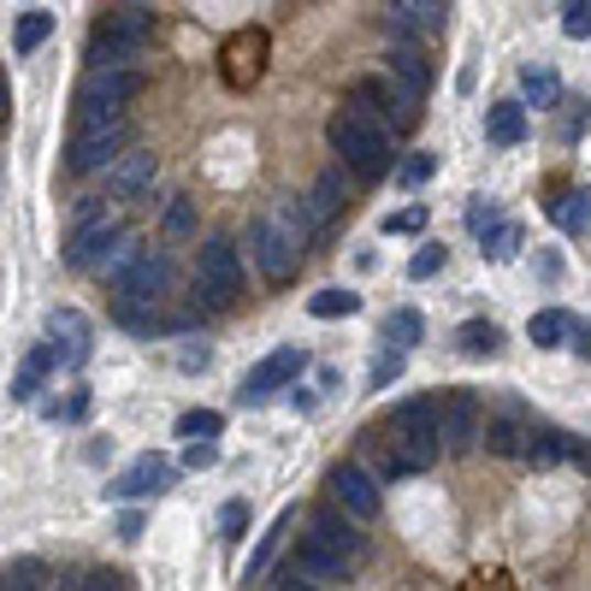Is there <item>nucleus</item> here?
I'll return each mask as SVG.
<instances>
[{
    "label": "nucleus",
    "mask_w": 591,
    "mask_h": 591,
    "mask_svg": "<svg viewBox=\"0 0 591 591\" xmlns=\"http://www.w3.org/2000/svg\"><path fill=\"white\" fill-rule=\"evenodd\" d=\"M119 538H124V545H136V538H142V515H136V508H124V515H119Z\"/></svg>",
    "instance_id": "09e8293b"
},
{
    "label": "nucleus",
    "mask_w": 591,
    "mask_h": 591,
    "mask_svg": "<svg viewBox=\"0 0 591 591\" xmlns=\"http://www.w3.org/2000/svg\"><path fill=\"white\" fill-rule=\"evenodd\" d=\"M349 101H355L366 119H379V124L391 119V131H408V124L420 119V101H426V95H414L396 72H385V77H366V84H355Z\"/></svg>",
    "instance_id": "39448f33"
},
{
    "label": "nucleus",
    "mask_w": 591,
    "mask_h": 591,
    "mask_svg": "<svg viewBox=\"0 0 591 591\" xmlns=\"http://www.w3.org/2000/svg\"><path fill=\"white\" fill-rule=\"evenodd\" d=\"M568 461H573L580 473H591V444H585V438H573V444H568Z\"/></svg>",
    "instance_id": "3c124183"
},
{
    "label": "nucleus",
    "mask_w": 591,
    "mask_h": 591,
    "mask_svg": "<svg viewBox=\"0 0 591 591\" xmlns=\"http://www.w3.org/2000/svg\"><path fill=\"white\" fill-rule=\"evenodd\" d=\"M54 366H66V361H59V349H54V343H36V349H30V355H24V366L12 373V403H30V396L42 391V379L54 373Z\"/></svg>",
    "instance_id": "a211bd4d"
},
{
    "label": "nucleus",
    "mask_w": 591,
    "mask_h": 591,
    "mask_svg": "<svg viewBox=\"0 0 591 591\" xmlns=\"http://www.w3.org/2000/svg\"><path fill=\"white\" fill-rule=\"evenodd\" d=\"M214 461H219V444H214V438H189V444H184V468H189V473L214 468Z\"/></svg>",
    "instance_id": "c03bdc74"
},
{
    "label": "nucleus",
    "mask_w": 591,
    "mask_h": 591,
    "mask_svg": "<svg viewBox=\"0 0 591 591\" xmlns=\"http://www.w3.org/2000/svg\"><path fill=\"white\" fill-rule=\"evenodd\" d=\"M166 284H172V261L160 249H142L136 261L124 266V278L113 284V291H119V302H160Z\"/></svg>",
    "instance_id": "9d476101"
},
{
    "label": "nucleus",
    "mask_w": 591,
    "mask_h": 591,
    "mask_svg": "<svg viewBox=\"0 0 591 591\" xmlns=\"http://www.w3.org/2000/svg\"><path fill=\"white\" fill-rule=\"evenodd\" d=\"M485 438V414H479V396L473 391H450L444 396V444L450 450H468V444Z\"/></svg>",
    "instance_id": "f3484780"
},
{
    "label": "nucleus",
    "mask_w": 591,
    "mask_h": 591,
    "mask_svg": "<svg viewBox=\"0 0 591 591\" xmlns=\"http://www.w3.org/2000/svg\"><path fill=\"white\" fill-rule=\"evenodd\" d=\"M521 95H526V107H556L562 101V77H556L550 66H526L521 72Z\"/></svg>",
    "instance_id": "bb28decb"
},
{
    "label": "nucleus",
    "mask_w": 591,
    "mask_h": 591,
    "mask_svg": "<svg viewBox=\"0 0 591 591\" xmlns=\"http://www.w3.org/2000/svg\"><path fill=\"white\" fill-rule=\"evenodd\" d=\"M160 231H166L172 243H184V237H196V201H189V196H178V201L166 207V219H160Z\"/></svg>",
    "instance_id": "72a5a7b5"
},
{
    "label": "nucleus",
    "mask_w": 591,
    "mask_h": 591,
    "mask_svg": "<svg viewBox=\"0 0 591 591\" xmlns=\"http://www.w3.org/2000/svg\"><path fill=\"white\" fill-rule=\"evenodd\" d=\"M89 42H107V47H131V54H149V42H154V12H142V7L107 12V19L89 30Z\"/></svg>",
    "instance_id": "ddd939ff"
},
{
    "label": "nucleus",
    "mask_w": 591,
    "mask_h": 591,
    "mask_svg": "<svg viewBox=\"0 0 591 591\" xmlns=\"http://www.w3.org/2000/svg\"><path fill=\"white\" fill-rule=\"evenodd\" d=\"M444 261H450V254H444V243H426V249H414V261H408V278H414V284L438 278V273H444Z\"/></svg>",
    "instance_id": "e433bc0d"
},
{
    "label": "nucleus",
    "mask_w": 591,
    "mask_h": 591,
    "mask_svg": "<svg viewBox=\"0 0 591 591\" xmlns=\"http://www.w3.org/2000/svg\"><path fill=\"white\" fill-rule=\"evenodd\" d=\"M166 485H172V461L149 450V456H136L107 491H113V497H124V503H136V497H160Z\"/></svg>",
    "instance_id": "dca6fc26"
},
{
    "label": "nucleus",
    "mask_w": 591,
    "mask_h": 591,
    "mask_svg": "<svg viewBox=\"0 0 591 591\" xmlns=\"http://www.w3.org/2000/svg\"><path fill=\"white\" fill-rule=\"evenodd\" d=\"M456 349H461L468 361H491V355L503 349V331L491 326V319H468V326L456 331Z\"/></svg>",
    "instance_id": "5701e85b"
},
{
    "label": "nucleus",
    "mask_w": 591,
    "mask_h": 591,
    "mask_svg": "<svg viewBox=\"0 0 591 591\" xmlns=\"http://www.w3.org/2000/svg\"><path fill=\"white\" fill-rule=\"evenodd\" d=\"M396 379H403V349H385V355L373 361V379H366V385L385 391V385H396Z\"/></svg>",
    "instance_id": "79ce46f5"
},
{
    "label": "nucleus",
    "mask_w": 591,
    "mask_h": 591,
    "mask_svg": "<svg viewBox=\"0 0 591 591\" xmlns=\"http://www.w3.org/2000/svg\"><path fill=\"white\" fill-rule=\"evenodd\" d=\"M131 149V131H124V113L113 107H84L77 113V136H72V172H101Z\"/></svg>",
    "instance_id": "7ed1b4c3"
},
{
    "label": "nucleus",
    "mask_w": 591,
    "mask_h": 591,
    "mask_svg": "<svg viewBox=\"0 0 591 591\" xmlns=\"http://www.w3.org/2000/svg\"><path fill=\"white\" fill-rule=\"evenodd\" d=\"M562 36H568V42H585V36H591V0H568V12H562Z\"/></svg>",
    "instance_id": "58836bf2"
},
{
    "label": "nucleus",
    "mask_w": 591,
    "mask_h": 591,
    "mask_svg": "<svg viewBox=\"0 0 591 591\" xmlns=\"http://www.w3.org/2000/svg\"><path fill=\"white\" fill-rule=\"evenodd\" d=\"M497 226H503V207L479 196V201L468 207V231H473V237H485V231H497Z\"/></svg>",
    "instance_id": "a19ab883"
},
{
    "label": "nucleus",
    "mask_w": 591,
    "mask_h": 591,
    "mask_svg": "<svg viewBox=\"0 0 591 591\" xmlns=\"http://www.w3.org/2000/svg\"><path fill=\"white\" fill-rule=\"evenodd\" d=\"M291 526H296V508H284V515L261 533V545H254V556H249V580H261V573L273 568V556H278V545H284V533H291Z\"/></svg>",
    "instance_id": "a878e982"
},
{
    "label": "nucleus",
    "mask_w": 591,
    "mask_h": 591,
    "mask_svg": "<svg viewBox=\"0 0 591 591\" xmlns=\"http://www.w3.org/2000/svg\"><path fill=\"white\" fill-rule=\"evenodd\" d=\"M319 226V214H314V201H278L273 214H261L249 226V249H254V261H261V273L284 284V278H296V266H302V249H308V237Z\"/></svg>",
    "instance_id": "f257e3e1"
},
{
    "label": "nucleus",
    "mask_w": 591,
    "mask_h": 591,
    "mask_svg": "<svg viewBox=\"0 0 591 591\" xmlns=\"http://www.w3.org/2000/svg\"><path fill=\"white\" fill-rule=\"evenodd\" d=\"M219 426H226V414H214V408L178 414V438H219Z\"/></svg>",
    "instance_id": "c9c22d12"
},
{
    "label": "nucleus",
    "mask_w": 591,
    "mask_h": 591,
    "mask_svg": "<svg viewBox=\"0 0 591 591\" xmlns=\"http://www.w3.org/2000/svg\"><path fill=\"white\" fill-rule=\"evenodd\" d=\"M568 349H573L580 361H591V326H573V331H568Z\"/></svg>",
    "instance_id": "8fccbe9b"
},
{
    "label": "nucleus",
    "mask_w": 591,
    "mask_h": 591,
    "mask_svg": "<svg viewBox=\"0 0 591 591\" xmlns=\"http://www.w3.org/2000/svg\"><path fill=\"white\" fill-rule=\"evenodd\" d=\"M243 526H249V503L231 497L226 508H219V533H226V538H243Z\"/></svg>",
    "instance_id": "49530a36"
},
{
    "label": "nucleus",
    "mask_w": 591,
    "mask_h": 591,
    "mask_svg": "<svg viewBox=\"0 0 591 591\" xmlns=\"http://www.w3.org/2000/svg\"><path fill=\"white\" fill-rule=\"evenodd\" d=\"M47 36H54V12H24L19 30H12V47H19V54H36Z\"/></svg>",
    "instance_id": "7c9ffc66"
},
{
    "label": "nucleus",
    "mask_w": 591,
    "mask_h": 591,
    "mask_svg": "<svg viewBox=\"0 0 591 591\" xmlns=\"http://www.w3.org/2000/svg\"><path fill=\"white\" fill-rule=\"evenodd\" d=\"M308 201H314V214H319V219H338V214H343V172H338V166L319 172L314 189H308Z\"/></svg>",
    "instance_id": "c756f323"
},
{
    "label": "nucleus",
    "mask_w": 591,
    "mask_h": 591,
    "mask_svg": "<svg viewBox=\"0 0 591 591\" xmlns=\"http://www.w3.org/2000/svg\"><path fill=\"white\" fill-rule=\"evenodd\" d=\"M124 243V219L119 214H89V219H72V237H66V266L77 273H101V261Z\"/></svg>",
    "instance_id": "423d86ee"
},
{
    "label": "nucleus",
    "mask_w": 591,
    "mask_h": 591,
    "mask_svg": "<svg viewBox=\"0 0 591 591\" xmlns=\"http://www.w3.org/2000/svg\"><path fill=\"white\" fill-rule=\"evenodd\" d=\"M47 580V568L36 562V556H19V562H7V591H30V585H42Z\"/></svg>",
    "instance_id": "4c0bfd02"
},
{
    "label": "nucleus",
    "mask_w": 591,
    "mask_h": 591,
    "mask_svg": "<svg viewBox=\"0 0 591 591\" xmlns=\"http://www.w3.org/2000/svg\"><path fill=\"white\" fill-rule=\"evenodd\" d=\"M385 237H414L426 231V207H403V214H385V226H379Z\"/></svg>",
    "instance_id": "ea45409f"
},
{
    "label": "nucleus",
    "mask_w": 591,
    "mask_h": 591,
    "mask_svg": "<svg viewBox=\"0 0 591 591\" xmlns=\"http://www.w3.org/2000/svg\"><path fill=\"white\" fill-rule=\"evenodd\" d=\"M385 72H396V77H403V84H408L414 95H426V89H433V72H426V59L414 54L408 42H403V47H391V54H385Z\"/></svg>",
    "instance_id": "cd10ccee"
},
{
    "label": "nucleus",
    "mask_w": 591,
    "mask_h": 591,
    "mask_svg": "<svg viewBox=\"0 0 591 591\" xmlns=\"http://www.w3.org/2000/svg\"><path fill=\"white\" fill-rule=\"evenodd\" d=\"M219 77L226 89H254L266 77V30H237V36L219 47Z\"/></svg>",
    "instance_id": "6e6552de"
},
{
    "label": "nucleus",
    "mask_w": 591,
    "mask_h": 591,
    "mask_svg": "<svg viewBox=\"0 0 591 591\" xmlns=\"http://www.w3.org/2000/svg\"><path fill=\"white\" fill-rule=\"evenodd\" d=\"M420 314H414V308H396L391 319H385V338L396 343V349H414V343H420Z\"/></svg>",
    "instance_id": "f704fd0d"
},
{
    "label": "nucleus",
    "mask_w": 591,
    "mask_h": 591,
    "mask_svg": "<svg viewBox=\"0 0 591 591\" xmlns=\"http://www.w3.org/2000/svg\"><path fill=\"white\" fill-rule=\"evenodd\" d=\"M47 338H54L66 366H84L89 349H95V326H89V314H77V308H54L47 314Z\"/></svg>",
    "instance_id": "2eb2a0df"
},
{
    "label": "nucleus",
    "mask_w": 591,
    "mask_h": 591,
    "mask_svg": "<svg viewBox=\"0 0 591 591\" xmlns=\"http://www.w3.org/2000/svg\"><path fill=\"white\" fill-rule=\"evenodd\" d=\"M526 433H533V426L521 420V408H503L497 420H485V450L491 456H521L526 450Z\"/></svg>",
    "instance_id": "412c9836"
},
{
    "label": "nucleus",
    "mask_w": 591,
    "mask_h": 591,
    "mask_svg": "<svg viewBox=\"0 0 591 591\" xmlns=\"http://www.w3.org/2000/svg\"><path fill=\"white\" fill-rule=\"evenodd\" d=\"M326 142L331 154H343V166L355 172V178L379 184L391 172V136L379 119H366L361 107H338V113L326 119Z\"/></svg>",
    "instance_id": "f03ea898"
},
{
    "label": "nucleus",
    "mask_w": 591,
    "mask_h": 591,
    "mask_svg": "<svg viewBox=\"0 0 591 591\" xmlns=\"http://www.w3.org/2000/svg\"><path fill=\"white\" fill-rule=\"evenodd\" d=\"M433 172H438V154H408L403 166H396V178H403V184H426Z\"/></svg>",
    "instance_id": "a18cd8bd"
},
{
    "label": "nucleus",
    "mask_w": 591,
    "mask_h": 591,
    "mask_svg": "<svg viewBox=\"0 0 591 591\" xmlns=\"http://www.w3.org/2000/svg\"><path fill=\"white\" fill-rule=\"evenodd\" d=\"M154 154H136V149H124L113 166H107V189H113V201L124 207H136V201H149L154 196Z\"/></svg>",
    "instance_id": "f8f14e48"
},
{
    "label": "nucleus",
    "mask_w": 591,
    "mask_h": 591,
    "mask_svg": "<svg viewBox=\"0 0 591 591\" xmlns=\"http://www.w3.org/2000/svg\"><path fill=\"white\" fill-rule=\"evenodd\" d=\"M77 585H84V591H107V585H119V573H101V568H95V573H84Z\"/></svg>",
    "instance_id": "603ef678"
},
{
    "label": "nucleus",
    "mask_w": 591,
    "mask_h": 591,
    "mask_svg": "<svg viewBox=\"0 0 591 591\" xmlns=\"http://www.w3.org/2000/svg\"><path fill=\"white\" fill-rule=\"evenodd\" d=\"M550 219L562 231H591V189H562V196L550 201Z\"/></svg>",
    "instance_id": "393cba45"
},
{
    "label": "nucleus",
    "mask_w": 591,
    "mask_h": 591,
    "mask_svg": "<svg viewBox=\"0 0 591 591\" xmlns=\"http://www.w3.org/2000/svg\"><path fill=\"white\" fill-rule=\"evenodd\" d=\"M591 131V101H573V113L562 119V136L573 142V136H585Z\"/></svg>",
    "instance_id": "de8ad7c7"
},
{
    "label": "nucleus",
    "mask_w": 591,
    "mask_h": 591,
    "mask_svg": "<svg viewBox=\"0 0 591 591\" xmlns=\"http://www.w3.org/2000/svg\"><path fill=\"white\" fill-rule=\"evenodd\" d=\"M142 84H149L142 59H119V66H89V72H84V89H77V101H84V107H113V113H119L131 95H142Z\"/></svg>",
    "instance_id": "0eeeda50"
},
{
    "label": "nucleus",
    "mask_w": 591,
    "mask_h": 591,
    "mask_svg": "<svg viewBox=\"0 0 591 591\" xmlns=\"http://www.w3.org/2000/svg\"><path fill=\"white\" fill-rule=\"evenodd\" d=\"M136 254H142V243H131V237H124V243H119V249L101 261V278H107V284H119V278H124V266H131Z\"/></svg>",
    "instance_id": "37998d69"
},
{
    "label": "nucleus",
    "mask_w": 591,
    "mask_h": 591,
    "mask_svg": "<svg viewBox=\"0 0 591 591\" xmlns=\"http://www.w3.org/2000/svg\"><path fill=\"white\" fill-rule=\"evenodd\" d=\"M308 314L314 319H349V314H361V296L355 291H338V284H326V291L308 296Z\"/></svg>",
    "instance_id": "c85d7f7f"
},
{
    "label": "nucleus",
    "mask_w": 591,
    "mask_h": 591,
    "mask_svg": "<svg viewBox=\"0 0 591 591\" xmlns=\"http://www.w3.org/2000/svg\"><path fill=\"white\" fill-rule=\"evenodd\" d=\"M331 503L349 508L355 521H373L379 508H385V497H379V479L366 473V468H355V461H343V468L331 473Z\"/></svg>",
    "instance_id": "9b49d317"
},
{
    "label": "nucleus",
    "mask_w": 591,
    "mask_h": 591,
    "mask_svg": "<svg viewBox=\"0 0 591 591\" xmlns=\"http://www.w3.org/2000/svg\"><path fill=\"white\" fill-rule=\"evenodd\" d=\"M308 545H319V550H331V556H343V562H355L361 556V533H355V515H338V508H319V515H308Z\"/></svg>",
    "instance_id": "4468645a"
},
{
    "label": "nucleus",
    "mask_w": 591,
    "mask_h": 591,
    "mask_svg": "<svg viewBox=\"0 0 591 591\" xmlns=\"http://www.w3.org/2000/svg\"><path fill=\"white\" fill-rule=\"evenodd\" d=\"M521 243H526V226H521V219H503L497 231H485V254H491V261H515Z\"/></svg>",
    "instance_id": "473e14b6"
},
{
    "label": "nucleus",
    "mask_w": 591,
    "mask_h": 591,
    "mask_svg": "<svg viewBox=\"0 0 591 591\" xmlns=\"http://www.w3.org/2000/svg\"><path fill=\"white\" fill-rule=\"evenodd\" d=\"M391 19L403 30H420V36H433V30H444V0H385Z\"/></svg>",
    "instance_id": "4be33fe9"
},
{
    "label": "nucleus",
    "mask_w": 591,
    "mask_h": 591,
    "mask_svg": "<svg viewBox=\"0 0 591 591\" xmlns=\"http://www.w3.org/2000/svg\"><path fill=\"white\" fill-rule=\"evenodd\" d=\"M178 366H184V373H196V366H207V349H184Z\"/></svg>",
    "instance_id": "864d4df0"
},
{
    "label": "nucleus",
    "mask_w": 591,
    "mask_h": 591,
    "mask_svg": "<svg viewBox=\"0 0 591 591\" xmlns=\"http://www.w3.org/2000/svg\"><path fill=\"white\" fill-rule=\"evenodd\" d=\"M391 426H408V433L444 438V396H408V403L391 408Z\"/></svg>",
    "instance_id": "6ab92c4d"
},
{
    "label": "nucleus",
    "mask_w": 591,
    "mask_h": 591,
    "mask_svg": "<svg viewBox=\"0 0 591 591\" xmlns=\"http://www.w3.org/2000/svg\"><path fill=\"white\" fill-rule=\"evenodd\" d=\"M485 136L497 142V149L526 142V101H491L485 107Z\"/></svg>",
    "instance_id": "aec40b11"
},
{
    "label": "nucleus",
    "mask_w": 591,
    "mask_h": 591,
    "mask_svg": "<svg viewBox=\"0 0 591 591\" xmlns=\"http://www.w3.org/2000/svg\"><path fill=\"white\" fill-rule=\"evenodd\" d=\"M196 296L207 308H231L243 296V254H237L226 237H207L196 254Z\"/></svg>",
    "instance_id": "20e7f679"
},
{
    "label": "nucleus",
    "mask_w": 591,
    "mask_h": 591,
    "mask_svg": "<svg viewBox=\"0 0 591 591\" xmlns=\"http://www.w3.org/2000/svg\"><path fill=\"white\" fill-rule=\"evenodd\" d=\"M302 366H308V355H302L296 343H284V349H273L266 361L249 366V373H243V391H237V396H243V403H266L273 391H291V385H296Z\"/></svg>",
    "instance_id": "1a4fd4ad"
},
{
    "label": "nucleus",
    "mask_w": 591,
    "mask_h": 591,
    "mask_svg": "<svg viewBox=\"0 0 591 591\" xmlns=\"http://www.w3.org/2000/svg\"><path fill=\"white\" fill-rule=\"evenodd\" d=\"M533 468H556V461L568 456V438L562 433H526V450H521Z\"/></svg>",
    "instance_id": "2f4dec72"
},
{
    "label": "nucleus",
    "mask_w": 591,
    "mask_h": 591,
    "mask_svg": "<svg viewBox=\"0 0 591 591\" xmlns=\"http://www.w3.org/2000/svg\"><path fill=\"white\" fill-rule=\"evenodd\" d=\"M568 331H573V319L562 308H545V314L526 319V338H533V349H568Z\"/></svg>",
    "instance_id": "b1692460"
}]
</instances>
